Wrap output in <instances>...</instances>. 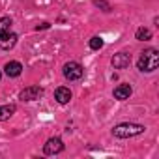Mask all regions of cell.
Returning <instances> with one entry per match:
<instances>
[{
  "mask_svg": "<svg viewBox=\"0 0 159 159\" xmlns=\"http://www.w3.org/2000/svg\"><path fill=\"white\" fill-rule=\"evenodd\" d=\"M4 71H6V75L8 77H19L21 75V71H23V66L19 64V62H8L6 64V67H4Z\"/></svg>",
  "mask_w": 159,
  "mask_h": 159,
  "instance_id": "10",
  "label": "cell"
},
{
  "mask_svg": "<svg viewBox=\"0 0 159 159\" xmlns=\"http://www.w3.org/2000/svg\"><path fill=\"white\" fill-rule=\"evenodd\" d=\"M144 129L146 127L140 124H118L112 129V135L118 139H129V137H137V135L144 133Z\"/></svg>",
  "mask_w": 159,
  "mask_h": 159,
  "instance_id": "2",
  "label": "cell"
},
{
  "mask_svg": "<svg viewBox=\"0 0 159 159\" xmlns=\"http://www.w3.org/2000/svg\"><path fill=\"white\" fill-rule=\"evenodd\" d=\"M62 150H64V142H62L58 137H52V139H49V140L45 142V146H43V152H45L47 155L60 153Z\"/></svg>",
  "mask_w": 159,
  "mask_h": 159,
  "instance_id": "4",
  "label": "cell"
},
{
  "mask_svg": "<svg viewBox=\"0 0 159 159\" xmlns=\"http://www.w3.org/2000/svg\"><path fill=\"white\" fill-rule=\"evenodd\" d=\"M103 47V39L99 38V36H94L92 39H90V49H94V51H99Z\"/></svg>",
  "mask_w": 159,
  "mask_h": 159,
  "instance_id": "14",
  "label": "cell"
},
{
  "mask_svg": "<svg viewBox=\"0 0 159 159\" xmlns=\"http://www.w3.org/2000/svg\"><path fill=\"white\" fill-rule=\"evenodd\" d=\"M129 64H131V56L125 54V52H118V54L112 56V66L116 69H125Z\"/></svg>",
  "mask_w": 159,
  "mask_h": 159,
  "instance_id": "7",
  "label": "cell"
},
{
  "mask_svg": "<svg viewBox=\"0 0 159 159\" xmlns=\"http://www.w3.org/2000/svg\"><path fill=\"white\" fill-rule=\"evenodd\" d=\"M10 28H11V19L10 17H2L0 19V36L10 32Z\"/></svg>",
  "mask_w": 159,
  "mask_h": 159,
  "instance_id": "12",
  "label": "cell"
},
{
  "mask_svg": "<svg viewBox=\"0 0 159 159\" xmlns=\"http://www.w3.org/2000/svg\"><path fill=\"white\" fill-rule=\"evenodd\" d=\"M0 77H2V73H0Z\"/></svg>",
  "mask_w": 159,
  "mask_h": 159,
  "instance_id": "15",
  "label": "cell"
},
{
  "mask_svg": "<svg viewBox=\"0 0 159 159\" xmlns=\"http://www.w3.org/2000/svg\"><path fill=\"white\" fill-rule=\"evenodd\" d=\"M15 114V105H2L0 107V122H6Z\"/></svg>",
  "mask_w": 159,
  "mask_h": 159,
  "instance_id": "11",
  "label": "cell"
},
{
  "mask_svg": "<svg viewBox=\"0 0 159 159\" xmlns=\"http://www.w3.org/2000/svg\"><path fill=\"white\" fill-rule=\"evenodd\" d=\"M64 77L69 79V81H79L83 77V66L77 62H67L64 66Z\"/></svg>",
  "mask_w": 159,
  "mask_h": 159,
  "instance_id": "3",
  "label": "cell"
},
{
  "mask_svg": "<svg viewBox=\"0 0 159 159\" xmlns=\"http://www.w3.org/2000/svg\"><path fill=\"white\" fill-rule=\"evenodd\" d=\"M150 38H152V32L148 28H139L137 30V39L139 41H148Z\"/></svg>",
  "mask_w": 159,
  "mask_h": 159,
  "instance_id": "13",
  "label": "cell"
},
{
  "mask_svg": "<svg viewBox=\"0 0 159 159\" xmlns=\"http://www.w3.org/2000/svg\"><path fill=\"white\" fill-rule=\"evenodd\" d=\"M54 99H56L58 103H62V105L69 103V99H71V90H69V88H66V86L56 88V92H54Z\"/></svg>",
  "mask_w": 159,
  "mask_h": 159,
  "instance_id": "8",
  "label": "cell"
},
{
  "mask_svg": "<svg viewBox=\"0 0 159 159\" xmlns=\"http://www.w3.org/2000/svg\"><path fill=\"white\" fill-rule=\"evenodd\" d=\"M15 43H17V34H13V32H6L0 36V49L10 51L15 47Z\"/></svg>",
  "mask_w": 159,
  "mask_h": 159,
  "instance_id": "6",
  "label": "cell"
},
{
  "mask_svg": "<svg viewBox=\"0 0 159 159\" xmlns=\"http://www.w3.org/2000/svg\"><path fill=\"white\" fill-rule=\"evenodd\" d=\"M137 66H139V69H140L142 73H152V71H155L157 66H159V52H157L155 49H146V51L140 54Z\"/></svg>",
  "mask_w": 159,
  "mask_h": 159,
  "instance_id": "1",
  "label": "cell"
},
{
  "mask_svg": "<svg viewBox=\"0 0 159 159\" xmlns=\"http://www.w3.org/2000/svg\"><path fill=\"white\" fill-rule=\"evenodd\" d=\"M131 92H133V90H131L129 84H120V86L114 88V98H116L118 101H124V99H129Z\"/></svg>",
  "mask_w": 159,
  "mask_h": 159,
  "instance_id": "9",
  "label": "cell"
},
{
  "mask_svg": "<svg viewBox=\"0 0 159 159\" xmlns=\"http://www.w3.org/2000/svg\"><path fill=\"white\" fill-rule=\"evenodd\" d=\"M41 94H43V90L39 86H28L19 94V99L21 101H34V99H39Z\"/></svg>",
  "mask_w": 159,
  "mask_h": 159,
  "instance_id": "5",
  "label": "cell"
}]
</instances>
